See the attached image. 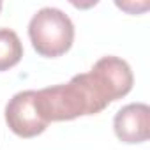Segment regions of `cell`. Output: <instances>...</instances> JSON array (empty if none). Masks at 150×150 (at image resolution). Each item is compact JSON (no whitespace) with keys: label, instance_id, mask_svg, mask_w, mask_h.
<instances>
[{"label":"cell","instance_id":"6da1fadb","mask_svg":"<svg viewBox=\"0 0 150 150\" xmlns=\"http://www.w3.org/2000/svg\"><path fill=\"white\" fill-rule=\"evenodd\" d=\"M117 99V94L96 67L72 76L67 83L37 90V108L48 124L96 115Z\"/></svg>","mask_w":150,"mask_h":150},{"label":"cell","instance_id":"7a4b0ae2","mask_svg":"<svg viewBox=\"0 0 150 150\" xmlns=\"http://www.w3.org/2000/svg\"><path fill=\"white\" fill-rule=\"evenodd\" d=\"M28 37L41 57L55 58L71 50L74 25L64 11L57 7H42L28 23Z\"/></svg>","mask_w":150,"mask_h":150},{"label":"cell","instance_id":"3957f363","mask_svg":"<svg viewBox=\"0 0 150 150\" xmlns=\"http://www.w3.org/2000/svg\"><path fill=\"white\" fill-rule=\"evenodd\" d=\"M6 122L20 138H34L48 127L37 108V90H23L14 94L6 104Z\"/></svg>","mask_w":150,"mask_h":150},{"label":"cell","instance_id":"277c9868","mask_svg":"<svg viewBox=\"0 0 150 150\" xmlns=\"http://www.w3.org/2000/svg\"><path fill=\"white\" fill-rule=\"evenodd\" d=\"M113 129L127 145L143 143L150 138V108L145 103H131L120 108L113 118Z\"/></svg>","mask_w":150,"mask_h":150},{"label":"cell","instance_id":"5b68a950","mask_svg":"<svg viewBox=\"0 0 150 150\" xmlns=\"http://www.w3.org/2000/svg\"><path fill=\"white\" fill-rule=\"evenodd\" d=\"M23 57V44L18 34L11 28H0V71L14 67Z\"/></svg>","mask_w":150,"mask_h":150},{"label":"cell","instance_id":"8992f818","mask_svg":"<svg viewBox=\"0 0 150 150\" xmlns=\"http://www.w3.org/2000/svg\"><path fill=\"white\" fill-rule=\"evenodd\" d=\"M0 11H2V2H0Z\"/></svg>","mask_w":150,"mask_h":150}]
</instances>
